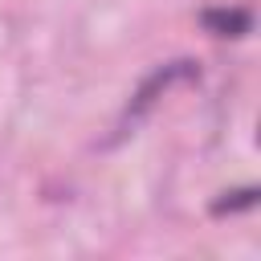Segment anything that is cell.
I'll use <instances>...</instances> for the list:
<instances>
[{
  "label": "cell",
  "instance_id": "cell-1",
  "mask_svg": "<svg viewBox=\"0 0 261 261\" xmlns=\"http://www.w3.org/2000/svg\"><path fill=\"white\" fill-rule=\"evenodd\" d=\"M196 73V65L192 61H171V65H163V69H155L143 86H139V94H135V102H130V114H143L167 86H175V82H184V77H192Z\"/></svg>",
  "mask_w": 261,
  "mask_h": 261
},
{
  "label": "cell",
  "instance_id": "cell-2",
  "mask_svg": "<svg viewBox=\"0 0 261 261\" xmlns=\"http://www.w3.org/2000/svg\"><path fill=\"white\" fill-rule=\"evenodd\" d=\"M200 20L216 37H245L249 33V12H241V8H208Z\"/></svg>",
  "mask_w": 261,
  "mask_h": 261
},
{
  "label": "cell",
  "instance_id": "cell-3",
  "mask_svg": "<svg viewBox=\"0 0 261 261\" xmlns=\"http://www.w3.org/2000/svg\"><path fill=\"white\" fill-rule=\"evenodd\" d=\"M257 204V188H241V192H228L224 200L212 204V212H237V208H253Z\"/></svg>",
  "mask_w": 261,
  "mask_h": 261
}]
</instances>
